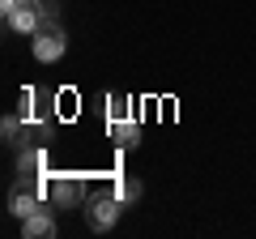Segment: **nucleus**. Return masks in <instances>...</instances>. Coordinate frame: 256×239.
I'll return each instance as SVG.
<instances>
[{"label": "nucleus", "instance_id": "nucleus-12", "mask_svg": "<svg viewBox=\"0 0 256 239\" xmlns=\"http://www.w3.org/2000/svg\"><path fill=\"white\" fill-rule=\"evenodd\" d=\"M18 4H22V0H0V9H4V18H9V13L18 9Z\"/></svg>", "mask_w": 256, "mask_h": 239}, {"label": "nucleus", "instance_id": "nucleus-7", "mask_svg": "<svg viewBox=\"0 0 256 239\" xmlns=\"http://www.w3.org/2000/svg\"><path fill=\"white\" fill-rule=\"evenodd\" d=\"M22 230H26V239H52L56 235V222L47 210H34L30 218H22Z\"/></svg>", "mask_w": 256, "mask_h": 239}, {"label": "nucleus", "instance_id": "nucleus-11", "mask_svg": "<svg viewBox=\"0 0 256 239\" xmlns=\"http://www.w3.org/2000/svg\"><path fill=\"white\" fill-rule=\"evenodd\" d=\"M116 196H120V201H137V196H141V184H137V180H120V184H116Z\"/></svg>", "mask_w": 256, "mask_h": 239}, {"label": "nucleus", "instance_id": "nucleus-2", "mask_svg": "<svg viewBox=\"0 0 256 239\" xmlns=\"http://www.w3.org/2000/svg\"><path fill=\"white\" fill-rule=\"evenodd\" d=\"M4 22H9L13 34H38L47 18H43V9H38V0H22V4H18V9H13Z\"/></svg>", "mask_w": 256, "mask_h": 239}, {"label": "nucleus", "instance_id": "nucleus-6", "mask_svg": "<svg viewBox=\"0 0 256 239\" xmlns=\"http://www.w3.org/2000/svg\"><path fill=\"white\" fill-rule=\"evenodd\" d=\"M18 171H22V180H47V154L43 150H22Z\"/></svg>", "mask_w": 256, "mask_h": 239}, {"label": "nucleus", "instance_id": "nucleus-10", "mask_svg": "<svg viewBox=\"0 0 256 239\" xmlns=\"http://www.w3.org/2000/svg\"><path fill=\"white\" fill-rule=\"evenodd\" d=\"M30 128H34L30 120H22V116H9V120H4V141H9V146H22Z\"/></svg>", "mask_w": 256, "mask_h": 239}, {"label": "nucleus", "instance_id": "nucleus-8", "mask_svg": "<svg viewBox=\"0 0 256 239\" xmlns=\"http://www.w3.org/2000/svg\"><path fill=\"white\" fill-rule=\"evenodd\" d=\"M9 210L18 214V218H30V214H34V210H43V205H38V192H34L30 184H26V188L18 184V188H13V196H9Z\"/></svg>", "mask_w": 256, "mask_h": 239}, {"label": "nucleus", "instance_id": "nucleus-3", "mask_svg": "<svg viewBox=\"0 0 256 239\" xmlns=\"http://www.w3.org/2000/svg\"><path fill=\"white\" fill-rule=\"evenodd\" d=\"M64 34H60V26H52V22H43V30L34 34V60H43V64H56L64 56Z\"/></svg>", "mask_w": 256, "mask_h": 239}, {"label": "nucleus", "instance_id": "nucleus-4", "mask_svg": "<svg viewBox=\"0 0 256 239\" xmlns=\"http://www.w3.org/2000/svg\"><path fill=\"white\" fill-rule=\"evenodd\" d=\"M52 102H56V98H52L47 90H26V94H22V111H18V116L30 120V124H47V120L56 116Z\"/></svg>", "mask_w": 256, "mask_h": 239}, {"label": "nucleus", "instance_id": "nucleus-1", "mask_svg": "<svg viewBox=\"0 0 256 239\" xmlns=\"http://www.w3.org/2000/svg\"><path fill=\"white\" fill-rule=\"evenodd\" d=\"M120 196H111V192H98V196H90L86 201V222H90L94 230H111L116 226V218H120Z\"/></svg>", "mask_w": 256, "mask_h": 239}, {"label": "nucleus", "instance_id": "nucleus-9", "mask_svg": "<svg viewBox=\"0 0 256 239\" xmlns=\"http://www.w3.org/2000/svg\"><path fill=\"white\" fill-rule=\"evenodd\" d=\"M111 137H116V146L120 150H137V141H141V128L132 124V120H111Z\"/></svg>", "mask_w": 256, "mask_h": 239}, {"label": "nucleus", "instance_id": "nucleus-5", "mask_svg": "<svg viewBox=\"0 0 256 239\" xmlns=\"http://www.w3.org/2000/svg\"><path fill=\"white\" fill-rule=\"evenodd\" d=\"M43 188H47V196L60 201V205H77L82 201V184L68 180V175H52V180H43Z\"/></svg>", "mask_w": 256, "mask_h": 239}]
</instances>
